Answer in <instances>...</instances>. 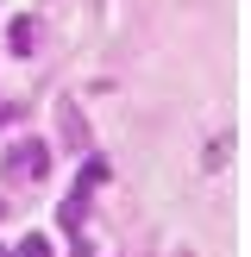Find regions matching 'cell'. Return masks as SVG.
I'll list each match as a JSON object with an SVG mask.
<instances>
[{
	"label": "cell",
	"mask_w": 251,
	"mask_h": 257,
	"mask_svg": "<svg viewBox=\"0 0 251 257\" xmlns=\"http://www.w3.org/2000/svg\"><path fill=\"white\" fill-rule=\"evenodd\" d=\"M44 170H50V151L38 145V138H19V145L7 151V163H0L7 182H44Z\"/></svg>",
	"instance_id": "cell-1"
},
{
	"label": "cell",
	"mask_w": 251,
	"mask_h": 257,
	"mask_svg": "<svg viewBox=\"0 0 251 257\" xmlns=\"http://www.w3.org/2000/svg\"><path fill=\"white\" fill-rule=\"evenodd\" d=\"M107 176H113V170H107V157H88V163H82V176H75V195L63 201V213H57V220L69 226V232L82 226V213H88V195H94V188L107 182Z\"/></svg>",
	"instance_id": "cell-2"
},
{
	"label": "cell",
	"mask_w": 251,
	"mask_h": 257,
	"mask_svg": "<svg viewBox=\"0 0 251 257\" xmlns=\"http://www.w3.org/2000/svg\"><path fill=\"white\" fill-rule=\"evenodd\" d=\"M7 44H13V57H25V50H32V19H13L7 25Z\"/></svg>",
	"instance_id": "cell-3"
},
{
	"label": "cell",
	"mask_w": 251,
	"mask_h": 257,
	"mask_svg": "<svg viewBox=\"0 0 251 257\" xmlns=\"http://www.w3.org/2000/svg\"><path fill=\"white\" fill-rule=\"evenodd\" d=\"M63 132H69V145H88V125H82V113L63 100Z\"/></svg>",
	"instance_id": "cell-4"
},
{
	"label": "cell",
	"mask_w": 251,
	"mask_h": 257,
	"mask_svg": "<svg viewBox=\"0 0 251 257\" xmlns=\"http://www.w3.org/2000/svg\"><path fill=\"white\" fill-rule=\"evenodd\" d=\"M13 257H50V238H44V232H25V238H19V251H13Z\"/></svg>",
	"instance_id": "cell-5"
},
{
	"label": "cell",
	"mask_w": 251,
	"mask_h": 257,
	"mask_svg": "<svg viewBox=\"0 0 251 257\" xmlns=\"http://www.w3.org/2000/svg\"><path fill=\"white\" fill-rule=\"evenodd\" d=\"M0 220H7V201H0Z\"/></svg>",
	"instance_id": "cell-6"
}]
</instances>
